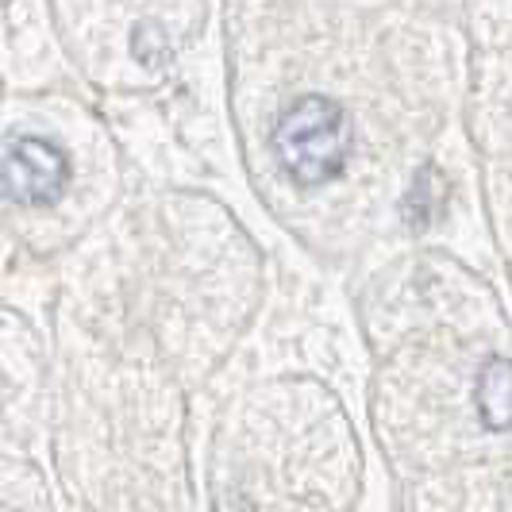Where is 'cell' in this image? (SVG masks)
Segmentation results:
<instances>
[{
	"instance_id": "cell-1",
	"label": "cell",
	"mask_w": 512,
	"mask_h": 512,
	"mask_svg": "<svg viewBox=\"0 0 512 512\" xmlns=\"http://www.w3.org/2000/svg\"><path fill=\"white\" fill-rule=\"evenodd\" d=\"M274 154L297 185L316 189L343 174L351 158V120L328 97H301L274 128Z\"/></svg>"
},
{
	"instance_id": "cell-2",
	"label": "cell",
	"mask_w": 512,
	"mask_h": 512,
	"mask_svg": "<svg viewBox=\"0 0 512 512\" xmlns=\"http://www.w3.org/2000/svg\"><path fill=\"white\" fill-rule=\"evenodd\" d=\"M0 185L16 205H54L70 185V158L47 139H16L0 162Z\"/></svg>"
},
{
	"instance_id": "cell-3",
	"label": "cell",
	"mask_w": 512,
	"mask_h": 512,
	"mask_svg": "<svg viewBox=\"0 0 512 512\" xmlns=\"http://www.w3.org/2000/svg\"><path fill=\"white\" fill-rule=\"evenodd\" d=\"M478 412L493 432L512 428V359H489L478 374Z\"/></svg>"
},
{
	"instance_id": "cell-4",
	"label": "cell",
	"mask_w": 512,
	"mask_h": 512,
	"mask_svg": "<svg viewBox=\"0 0 512 512\" xmlns=\"http://www.w3.org/2000/svg\"><path fill=\"white\" fill-rule=\"evenodd\" d=\"M443 201H447V181L439 178V170L432 162H424V166L416 170V178H412L409 193H405V205H401L405 228L428 231L439 220Z\"/></svg>"
},
{
	"instance_id": "cell-5",
	"label": "cell",
	"mask_w": 512,
	"mask_h": 512,
	"mask_svg": "<svg viewBox=\"0 0 512 512\" xmlns=\"http://www.w3.org/2000/svg\"><path fill=\"white\" fill-rule=\"evenodd\" d=\"M131 54L154 70V66H166L174 51H170V39L162 35L158 24H135V31H131Z\"/></svg>"
}]
</instances>
